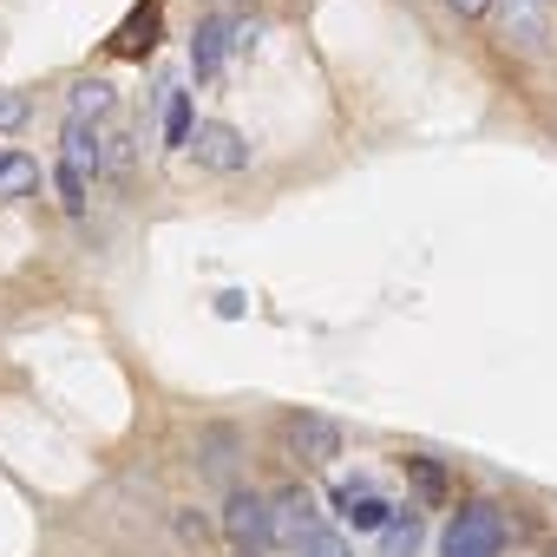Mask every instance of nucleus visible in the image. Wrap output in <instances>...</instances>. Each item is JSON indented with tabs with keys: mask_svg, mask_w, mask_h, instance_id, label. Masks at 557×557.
<instances>
[{
	"mask_svg": "<svg viewBox=\"0 0 557 557\" xmlns=\"http://www.w3.org/2000/svg\"><path fill=\"white\" fill-rule=\"evenodd\" d=\"M335 505H342V518H348L355 531H387V524H394V505H387V498H374L368 485H342V492H335Z\"/></svg>",
	"mask_w": 557,
	"mask_h": 557,
	"instance_id": "0eeeda50",
	"label": "nucleus"
},
{
	"mask_svg": "<svg viewBox=\"0 0 557 557\" xmlns=\"http://www.w3.org/2000/svg\"><path fill=\"white\" fill-rule=\"evenodd\" d=\"M407 472L420 479V492H426V498H440V492H446V472H440V466H426V459H407Z\"/></svg>",
	"mask_w": 557,
	"mask_h": 557,
	"instance_id": "2eb2a0df",
	"label": "nucleus"
},
{
	"mask_svg": "<svg viewBox=\"0 0 557 557\" xmlns=\"http://www.w3.org/2000/svg\"><path fill=\"white\" fill-rule=\"evenodd\" d=\"M53 190H60V203H66V210H73V216H79V210H86V177H79V171H73V164H53Z\"/></svg>",
	"mask_w": 557,
	"mask_h": 557,
	"instance_id": "ddd939ff",
	"label": "nucleus"
},
{
	"mask_svg": "<svg viewBox=\"0 0 557 557\" xmlns=\"http://www.w3.org/2000/svg\"><path fill=\"white\" fill-rule=\"evenodd\" d=\"M8 158H14V151H8V145H0V171H8Z\"/></svg>",
	"mask_w": 557,
	"mask_h": 557,
	"instance_id": "a211bd4d",
	"label": "nucleus"
},
{
	"mask_svg": "<svg viewBox=\"0 0 557 557\" xmlns=\"http://www.w3.org/2000/svg\"><path fill=\"white\" fill-rule=\"evenodd\" d=\"M446 8H453V14H466V21H472V14H485V8H492V0H446Z\"/></svg>",
	"mask_w": 557,
	"mask_h": 557,
	"instance_id": "f3484780",
	"label": "nucleus"
},
{
	"mask_svg": "<svg viewBox=\"0 0 557 557\" xmlns=\"http://www.w3.org/2000/svg\"><path fill=\"white\" fill-rule=\"evenodd\" d=\"M223 531L236 537V550H243V557H262V550L275 544V511H269V498L236 492V498H230V511H223Z\"/></svg>",
	"mask_w": 557,
	"mask_h": 557,
	"instance_id": "f03ea898",
	"label": "nucleus"
},
{
	"mask_svg": "<svg viewBox=\"0 0 557 557\" xmlns=\"http://www.w3.org/2000/svg\"><path fill=\"white\" fill-rule=\"evenodd\" d=\"M190 92H164V145H177V151H190Z\"/></svg>",
	"mask_w": 557,
	"mask_h": 557,
	"instance_id": "9d476101",
	"label": "nucleus"
},
{
	"mask_svg": "<svg viewBox=\"0 0 557 557\" xmlns=\"http://www.w3.org/2000/svg\"><path fill=\"white\" fill-rule=\"evenodd\" d=\"M190 151H197L203 171H243V164H249V138H243L236 125H223V119H203V125L190 132Z\"/></svg>",
	"mask_w": 557,
	"mask_h": 557,
	"instance_id": "7ed1b4c3",
	"label": "nucleus"
},
{
	"mask_svg": "<svg viewBox=\"0 0 557 557\" xmlns=\"http://www.w3.org/2000/svg\"><path fill=\"white\" fill-rule=\"evenodd\" d=\"M289 446H296L309 466H329V459L342 453V426L322 420V413H296V420H289Z\"/></svg>",
	"mask_w": 557,
	"mask_h": 557,
	"instance_id": "423d86ee",
	"label": "nucleus"
},
{
	"mask_svg": "<svg viewBox=\"0 0 557 557\" xmlns=\"http://www.w3.org/2000/svg\"><path fill=\"white\" fill-rule=\"evenodd\" d=\"M106 112H112V86H106V79H73V86H66V119H86V125H92V119H106Z\"/></svg>",
	"mask_w": 557,
	"mask_h": 557,
	"instance_id": "1a4fd4ad",
	"label": "nucleus"
},
{
	"mask_svg": "<svg viewBox=\"0 0 557 557\" xmlns=\"http://www.w3.org/2000/svg\"><path fill=\"white\" fill-rule=\"evenodd\" d=\"M60 145H66V158H60V164H73L79 177H92V171L106 164V145H99V132H92L86 119H66V132H60Z\"/></svg>",
	"mask_w": 557,
	"mask_h": 557,
	"instance_id": "6e6552de",
	"label": "nucleus"
},
{
	"mask_svg": "<svg viewBox=\"0 0 557 557\" xmlns=\"http://www.w3.org/2000/svg\"><path fill=\"white\" fill-rule=\"evenodd\" d=\"M302 557H355V550H348V544H342V537H335V531L322 524V531H315V537L302 544Z\"/></svg>",
	"mask_w": 557,
	"mask_h": 557,
	"instance_id": "4468645a",
	"label": "nucleus"
},
{
	"mask_svg": "<svg viewBox=\"0 0 557 557\" xmlns=\"http://www.w3.org/2000/svg\"><path fill=\"white\" fill-rule=\"evenodd\" d=\"M21 119H27V99L21 92H0V132H14Z\"/></svg>",
	"mask_w": 557,
	"mask_h": 557,
	"instance_id": "dca6fc26",
	"label": "nucleus"
},
{
	"mask_svg": "<svg viewBox=\"0 0 557 557\" xmlns=\"http://www.w3.org/2000/svg\"><path fill=\"white\" fill-rule=\"evenodd\" d=\"M40 184V164L34 158H8V171H0V203H8V197H27Z\"/></svg>",
	"mask_w": 557,
	"mask_h": 557,
	"instance_id": "f8f14e48",
	"label": "nucleus"
},
{
	"mask_svg": "<svg viewBox=\"0 0 557 557\" xmlns=\"http://www.w3.org/2000/svg\"><path fill=\"white\" fill-rule=\"evenodd\" d=\"M230 47H256V34L236 27V21H203V27L190 34V66H197V79H210V73L223 66Z\"/></svg>",
	"mask_w": 557,
	"mask_h": 557,
	"instance_id": "20e7f679",
	"label": "nucleus"
},
{
	"mask_svg": "<svg viewBox=\"0 0 557 557\" xmlns=\"http://www.w3.org/2000/svg\"><path fill=\"white\" fill-rule=\"evenodd\" d=\"M440 557H505V518L492 505H466L453 511L446 537H440Z\"/></svg>",
	"mask_w": 557,
	"mask_h": 557,
	"instance_id": "f257e3e1",
	"label": "nucleus"
},
{
	"mask_svg": "<svg viewBox=\"0 0 557 557\" xmlns=\"http://www.w3.org/2000/svg\"><path fill=\"white\" fill-rule=\"evenodd\" d=\"M269 511H275V537H289L296 550H302V544H309V537L322 531V524H315V498H309L302 485L275 492V498H269Z\"/></svg>",
	"mask_w": 557,
	"mask_h": 557,
	"instance_id": "39448f33",
	"label": "nucleus"
},
{
	"mask_svg": "<svg viewBox=\"0 0 557 557\" xmlns=\"http://www.w3.org/2000/svg\"><path fill=\"white\" fill-rule=\"evenodd\" d=\"M413 544H420V518H413V511H394V524H387V544H381V557H413Z\"/></svg>",
	"mask_w": 557,
	"mask_h": 557,
	"instance_id": "9b49d317",
	"label": "nucleus"
}]
</instances>
